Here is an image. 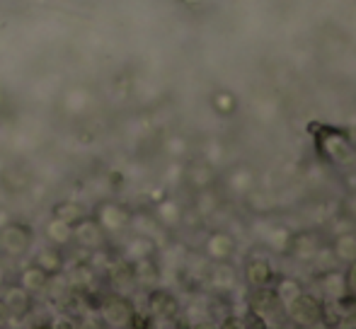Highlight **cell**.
Returning a JSON list of instances; mask_svg holds the SVG:
<instances>
[{
    "label": "cell",
    "mask_w": 356,
    "mask_h": 329,
    "mask_svg": "<svg viewBox=\"0 0 356 329\" xmlns=\"http://www.w3.org/2000/svg\"><path fill=\"white\" fill-rule=\"evenodd\" d=\"M95 221L104 228V233H122L134 223V213L119 201H102L95 208Z\"/></svg>",
    "instance_id": "3"
},
{
    "label": "cell",
    "mask_w": 356,
    "mask_h": 329,
    "mask_svg": "<svg viewBox=\"0 0 356 329\" xmlns=\"http://www.w3.org/2000/svg\"><path fill=\"white\" fill-rule=\"evenodd\" d=\"M134 273H136V286H143V288H155V286H158L160 269H158V264L153 262V257L134 262Z\"/></svg>",
    "instance_id": "9"
},
{
    "label": "cell",
    "mask_w": 356,
    "mask_h": 329,
    "mask_svg": "<svg viewBox=\"0 0 356 329\" xmlns=\"http://www.w3.org/2000/svg\"><path fill=\"white\" fill-rule=\"evenodd\" d=\"M49 278H51V273L49 271H44L42 267H39L37 262H32V264H27V267L19 271V286L22 288H27L32 296H37V293H44L47 291V283H49Z\"/></svg>",
    "instance_id": "6"
},
{
    "label": "cell",
    "mask_w": 356,
    "mask_h": 329,
    "mask_svg": "<svg viewBox=\"0 0 356 329\" xmlns=\"http://www.w3.org/2000/svg\"><path fill=\"white\" fill-rule=\"evenodd\" d=\"M10 322H13V315H10L8 305H5V303H3V298H0V327L10 325Z\"/></svg>",
    "instance_id": "15"
},
{
    "label": "cell",
    "mask_w": 356,
    "mask_h": 329,
    "mask_svg": "<svg viewBox=\"0 0 356 329\" xmlns=\"http://www.w3.org/2000/svg\"><path fill=\"white\" fill-rule=\"evenodd\" d=\"M153 252H155V245L150 242V237H145V235L134 237V240L127 245V259H129V262L148 259V257H153Z\"/></svg>",
    "instance_id": "13"
},
{
    "label": "cell",
    "mask_w": 356,
    "mask_h": 329,
    "mask_svg": "<svg viewBox=\"0 0 356 329\" xmlns=\"http://www.w3.org/2000/svg\"><path fill=\"white\" fill-rule=\"evenodd\" d=\"M3 303L8 305L10 315H13L15 320H24V317H29L34 310V296L27 291V288L19 286V283H10V286H5Z\"/></svg>",
    "instance_id": "5"
},
{
    "label": "cell",
    "mask_w": 356,
    "mask_h": 329,
    "mask_svg": "<svg viewBox=\"0 0 356 329\" xmlns=\"http://www.w3.org/2000/svg\"><path fill=\"white\" fill-rule=\"evenodd\" d=\"M97 312L102 315L104 325H109V327H136L138 325L136 305H134L124 293L104 296L102 305H99Z\"/></svg>",
    "instance_id": "2"
},
{
    "label": "cell",
    "mask_w": 356,
    "mask_h": 329,
    "mask_svg": "<svg viewBox=\"0 0 356 329\" xmlns=\"http://www.w3.org/2000/svg\"><path fill=\"white\" fill-rule=\"evenodd\" d=\"M66 278L71 283L73 291H88V288L95 286V278H97V271L90 262H75L71 269L66 271Z\"/></svg>",
    "instance_id": "7"
},
{
    "label": "cell",
    "mask_w": 356,
    "mask_h": 329,
    "mask_svg": "<svg viewBox=\"0 0 356 329\" xmlns=\"http://www.w3.org/2000/svg\"><path fill=\"white\" fill-rule=\"evenodd\" d=\"M34 262L49 273H58L63 271V252L58 245H49V247H42L34 257Z\"/></svg>",
    "instance_id": "10"
},
{
    "label": "cell",
    "mask_w": 356,
    "mask_h": 329,
    "mask_svg": "<svg viewBox=\"0 0 356 329\" xmlns=\"http://www.w3.org/2000/svg\"><path fill=\"white\" fill-rule=\"evenodd\" d=\"M160 218H163V223H179V211L172 203H163L160 206Z\"/></svg>",
    "instance_id": "14"
},
{
    "label": "cell",
    "mask_w": 356,
    "mask_h": 329,
    "mask_svg": "<svg viewBox=\"0 0 356 329\" xmlns=\"http://www.w3.org/2000/svg\"><path fill=\"white\" fill-rule=\"evenodd\" d=\"M51 218H58V221H63V223H68V226L75 228L80 221L88 218V213H85V208L80 206L78 201H61V203L54 206Z\"/></svg>",
    "instance_id": "11"
},
{
    "label": "cell",
    "mask_w": 356,
    "mask_h": 329,
    "mask_svg": "<svg viewBox=\"0 0 356 329\" xmlns=\"http://www.w3.org/2000/svg\"><path fill=\"white\" fill-rule=\"evenodd\" d=\"M47 237L51 240V245L66 247L68 242H73V226L58 221V218H51L47 226Z\"/></svg>",
    "instance_id": "12"
},
{
    "label": "cell",
    "mask_w": 356,
    "mask_h": 329,
    "mask_svg": "<svg viewBox=\"0 0 356 329\" xmlns=\"http://www.w3.org/2000/svg\"><path fill=\"white\" fill-rule=\"evenodd\" d=\"M34 245V230L27 223L10 221L0 228V252L10 259H19L32 249Z\"/></svg>",
    "instance_id": "1"
},
{
    "label": "cell",
    "mask_w": 356,
    "mask_h": 329,
    "mask_svg": "<svg viewBox=\"0 0 356 329\" xmlns=\"http://www.w3.org/2000/svg\"><path fill=\"white\" fill-rule=\"evenodd\" d=\"M148 307L153 317H177V310H179L177 301H175L168 291H155V288H150Z\"/></svg>",
    "instance_id": "8"
},
{
    "label": "cell",
    "mask_w": 356,
    "mask_h": 329,
    "mask_svg": "<svg viewBox=\"0 0 356 329\" xmlns=\"http://www.w3.org/2000/svg\"><path fill=\"white\" fill-rule=\"evenodd\" d=\"M104 240H107V233L95 218H85L73 228V242L85 252H99L104 247Z\"/></svg>",
    "instance_id": "4"
},
{
    "label": "cell",
    "mask_w": 356,
    "mask_h": 329,
    "mask_svg": "<svg viewBox=\"0 0 356 329\" xmlns=\"http://www.w3.org/2000/svg\"><path fill=\"white\" fill-rule=\"evenodd\" d=\"M349 288L356 293V264L352 267V271H349Z\"/></svg>",
    "instance_id": "16"
}]
</instances>
